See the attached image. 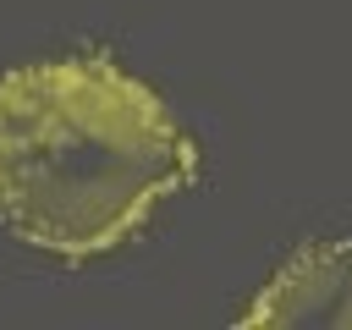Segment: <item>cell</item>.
Returning <instances> with one entry per match:
<instances>
[{
    "mask_svg": "<svg viewBox=\"0 0 352 330\" xmlns=\"http://www.w3.org/2000/svg\"><path fill=\"white\" fill-rule=\"evenodd\" d=\"M236 324H324V330H352V242H314L297 248L264 286L258 297L236 314Z\"/></svg>",
    "mask_w": 352,
    "mask_h": 330,
    "instance_id": "cell-2",
    "label": "cell"
},
{
    "mask_svg": "<svg viewBox=\"0 0 352 330\" xmlns=\"http://www.w3.org/2000/svg\"><path fill=\"white\" fill-rule=\"evenodd\" d=\"M198 182V138L116 55L0 72V226L55 258H99Z\"/></svg>",
    "mask_w": 352,
    "mask_h": 330,
    "instance_id": "cell-1",
    "label": "cell"
}]
</instances>
